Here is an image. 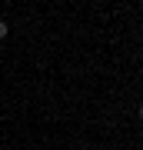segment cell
<instances>
[{
    "label": "cell",
    "mask_w": 143,
    "mask_h": 150,
    "mask_svg": "<svg viewBox=\"0 0 143 150\" xmlns=\"http://www.w3.org/2000/svg\"><path fill=\"white\" fill-rule=\"evenodd\" d=\"M7 33H10V23H7V20H0V40H4Z\"/></svg>",
    "instance_id": "1"
},
{
    "label": "cell",
    "mask_w": 143,
    "mask_h": 150,
    "mask_svg": "<svg viewBox=\"0 0 143 150\" xmlns=\"http://www.w3.org/2000/svg\"><path fill=\"white\" fill-rule=\"evenodd\" d=\"M140 117H143V103H140Z\"/></svg>",
    "instance_id": "2"
}]
</instances>
